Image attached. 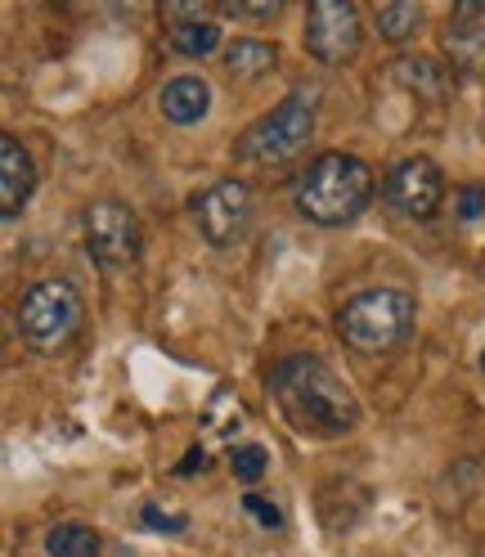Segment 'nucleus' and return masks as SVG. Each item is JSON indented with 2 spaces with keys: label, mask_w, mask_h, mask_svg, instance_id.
Segmentation results:
<instances>
[{
  "label": "nucleus",
  "mask_w": 485,
  "mask_h": 557,
  "mask_svg": "<svg viewBox=\"0 0 485 557\" xmlns=\"http://www.w3.org/2000/svg\"><path fill=\"white\" fill-rule=\"evenodd\" d=\"M37 194V166L32 153L23 149L18 135H0V216L18 221L23 207Z\"/></svg>",
  "instance_id": "10"
},
{
  "label": "nucleus",
  "mask_w": 485,
  "mask_h": 557,
  "mask_svg": "<svg viewBox=\"0 0 485 557\" xmlns=\"http://www.w3.org/2000/svg\"><path fill=\"white\" fill-rule=\"evenodd\" d=\"M364 46V23L351 0H315L306 10V54H315L328 67L351 63Z\"/></svg>",
  "instance_id": "7"
},
{
  "label": "nucleus",
  "mask_w": 485,
  "mask_h": 557,
  "mask_svg": "<svg viewBox=\"0 0 485 557\" xmlns=\"http://www.w3.org/2000/svg\"><path fill=\"white\" fill-rule=\"evenodd\" d=\"M391 77L405 90H413L419 99H445L449 95V77H455V73H445V67L432 63V59H396L391 63Z\"/></svg>",
  "instance_id": "14"
},
{
  "label": "nucleus",
  "mask_w": 485,
  "mask_h": 557,
  "mask_svg": "<svg viewBox=\"0 0 485 557\" xmlns=\"http://www.w3.org/2000/svg\"><path fill=\"white\" fill-rule=\"evenodd\" d=\"M202 468H207V449H202V445H194L189 455H185V459L176 463V476H198Z\"/></svg>",
  "instance_id": "24"
},
{
  "label": "nucleus",
  "mask_w": 485,
  "mask_h": 557,
  "mask_svg": "<svg viewBox=\"0 0 485 557\" xmlns=\"http://www.w3.org/2000/svg\"><path fill=\"white\" fill-rule=\"evenodd\" d=\"M315 113H320V95L310 86H297L234 139V153L257 166H284L315 139Z\"/></svg>",
  "instance_id": "4"
},
{
  "label": "nucleus",
  "mask_w": 485,
  "mask_h": 557,
  "mask_svg": "<svg viewBox=\"0 0 485 557\" xmlns=\"http://www.w3.org/2000/svg\"><path fill=\"white\" fill-rule=\"evenodd\" d=\"M158 109L166 122H176V126H194L207 117V109H212V86H207L202 77L194 73H181V77H171L158 95Z\"/></svg>",
  "instance_id": "11"
},
{
  "label": "nucleus",
  "mask_w": 485,
  "mask_h": 557,
  "mask_svg": "<svg viewBox=\"0 0 485 557\" xmlns=\"http://www.w3.org/2000/svg\"><path fill=\"white\" fill-rule=\"evenodd\" d=\"M229 468H234V481L257 485V481L270 472V455H265V445H234Z\"/></svg>",
  "instance_id": "19"
},
{
  "label": "nucleus",
  "mask_w": 485,
  "mask_h": 557,
  "mask_svg": "<svg viewBox=\"0 0 485 557\" xmlns=\"http://www.w3.org/2000/svg\"><path fill=\"white\" fill-rule=\"evenodd\" d=\"M270 396L284 418L306 436H341L360 423V400L346 377L320 356H288L270 373Z\"/></svg>",
  "instance_id": "1"
},
{
  "label": "nucleus",
  "mask_w": 485,
  "mask_h": 557,
  "mask_svg": "<svg viewBox=\"0 0 485 557\" xmlns=\"http://www.w3.org/2000/svg\"><path fill=\"white\" fill-rule=\"evenodd\" d=\"M14 320H18V333H23V342L32 346V351L59 356L82 337L86 301H82L73 278H37V284L23 288Z\"/></svg>",
  "instance_id": "3"
},
{
  "label": "nucleus",
  "mask_w": 485,
  "mask_h": 557,
  "mask_svg": "<svg viewBox=\"0 0 485 557\" xmlns=\"http://www.w3.org/2000/svg\"><path fill=\"white\" fill-rule=\"evenodd\" d=\"M481 373H485V346H481Z\"/></svg>",
  "instance_id": "25"
},
{
  "label": "nucleus",
  "mask_w": 485,
  "mask_h": 557,
  "mask_svg": "<svg viewBox=\"0 0 485 557\" xmlns=\"http://www.w3.org/2000/svg\"><path fill=\"white\" fill-rule=\"evenodd\" d=\"M82 238H86V257L99 265V270H130L140 261V216L130 212L122 198H99L86 207L82 216Z\"/></svg>",
  "instance_id": "6"
},
{
  "label": "nucleus",
  "mask_w": 485,
  "mask_h": 557,
  "mask_svg": "<svg viewBox=\"0 0 485 557\" xmlns=\"http://www.w3.org/2000/svg\"><path fill=\"white\" fill-rule=\"evenodd\" d=\"M419 27H423V10L413 5V0H391V5H377V32H383V41L405 46Z\"/></svg>",
  "instance_id": "18"
},
{
  "label": "nucleus",
  "mask_w": 485,
  "mask_h": 557,
  "mask_svg": "<svg viewBox=\"0 0 485 557\" xmlns=\"http://www.w3.org/2000/svg\"><path fill=\"white\" fill-rule=\"evenodd\" d=\"M387 207L405 221H432L445 202V176L432 158H400L383 181Z\"/></svg>",
  "instance_id": "9"
},
{
  "label": "nucleus",
  "mask_w": 485,
  "mask_h": 557,
  "mask_svg": "<svg viewBox=\"0 0 485 557\" xmlns=\"http://www.w3.org/2000/svg\"><path fill=\"white\" fill-rule=\"evenodd\" d=\"M455 212H459V221H481L485 216V185H463L455 198Z\"/></svg>",
  "instance_id": "22"
},
{
  "label": "nucleus",
  "mask_w": 485,
  "mask_h": 557,
  "mask_svg": "<svg viewBox=\"0 0 485 557\" xmlns=\"http://www.w3.org/2000/svg\"><path fill=\"white\" fill-rule=\"evenodd\" d=\"M419 306L405 288H364L337 310V337L360 356H383L413 333Z\"/></svg>",
  "instance_id": "5"
},
{
  "label": "nucleus",
  "mask_w": 485,
  "mask_h": 557,
  "mask_svg": "<svg viewBox=\"0 0 485 557\" xmlns=\"http://www.w3.org/2000/svg\"><path fill=\"white\" fill-rule=\"evenodd\" d=\"M242 508H248L265 531H279L284 527V512H279V504H270V499H257V495H242Z\"/></svg>",
  "instance_id": "23"
},
{
  "label": "nucleus",
  "mask_w": 485,
  "mask_h": 557,
  "mask_svg": "<svg viewBox=\"0 0 485 557\" xmlns=\"http://www.w3.org/2000/svg\"><path fill=\"white\" fill-rule=\"evenodd\" d=\"M252 189L242 181H216L207 185L189 198V212L202 230L207 243H216V248H229V243H238L242 234H248L252 225Z\"/></svg>",
  "instance_id": "8"
},
{
  "label": "nucleus",
  "mask_w": 485,
  "mask_h": 557,
  "mask_svg": "<svg viewBox=\"0 0 485 557\" xmlns=\"http://www.w3.org/2000/svg\"><path fill=\"white\" fill-rule=\"evenodd\" d=\"M140 521L149 531H166V535H181V531H189V521L181 517V512H162L158 504H145L140 508Z\"/></svg>",
  "instance_id": "20"
},
{
  "label": "nucleus",
  "mask_w": 485,
  "mask_h": 557,
  "mask_svg": "<svg viewBox=\"0 0 485 557\" xmlns=\"http://www.w3.org/2000/svg\"><path fill=\"white\" fill-rule=\"evenodd\" d=\"M242 428H248V409L234 400L229 387H216V396L207 400V409H202V432L216 436V441H234Z\"/></svg>",
  "instance_id": "17"
},
{
  "label": "nucleus",
  "mask_w": 485,
  "mask_h": 557,
  "mask_svg": "<svg viewBox=\"0 0 485 557\" xmlns=\"http://www.w3.org/2000/svg\"><path fill=\"white\" fill-rule=\"evenodd\" d=\"M221 63H225V73H229V77L257 82V77L270 73L274 63H279V50H274L270 41H261V37H238V41H225Z\"/></svg>",
  "instance_id": "13"
},
{
  "label": "nucleus",
  "mask_w": 485,
  "mask_h": 557,
  "mask_svg": "<svg viewBox=\"0 0 485 557\" xmlns=\"http://www.w3.org/2000/svg\"><path fill=\"white\" fill-rule=\"evenodd\" d=\"M166 41H171V50L185 54V59H207V54L221 50L225 37H221V27L212 18H189V23H171Z\"/></svg>",
  "instance_id": "15"
},
{
  "label": "nucleus",
  "mask_w": 485,
  "mask_h": 557,
  "mask_svg": "<svg viewBox=\"0 0 485 557\" xmlns=\"http://www.w3.org/2000/svg\"><path fill=\"white\" fill-rule=\"evenodd\" d=\"M225 14H238V18H257V23H265V18L279 14V0H225Z\"/></svg>",
  "instance_id": "21"
},
{
  "label": "nucleus",
  "mask_w": 485,
  "mask_h": 557,
  "mask_svg": "<svg viewBox=\"0 0 485 557\" xmlns=\"http://www.w3.org/2000/svg\"><path fill=\"white\" fill-rule=\"evenodd\" d=\"M445 59L459 77L485 82V23H455L445 32Z\"/></svg>",
  "instance_id": "12"
},
{
  "label": "nucleus",
  "mask_w": 485,
  "mask_h": 557,
  "mask_svg": "<svg viewBox=\"0 0 485 557\" xmlns=\"http://www.w3.org/2000/svg\"><path fill=\"white\" fill-rule=\"evenodd\" d=\"M369 202H373V166L341 149L320 153L293 185L297 216L320 230H341L360 221Z\"/></svg>",
  "instance_id": "2"
},
{
  "label": "nucleus",
  "mask_w": 485,
  "mask_h": 557,
  "mask_svg": "<svg viewBox=\"0 0 485 557\" xmlns=\"http://www.w3.org/2000/svg\"><path fill=\"white\" fill-rule=\"evenodd\" d=\"M46 553L50 557H99L103 540L86 521H59V527L46 531Z\"/></svg>",
  "instance_id": "16"
}]
</instances>
